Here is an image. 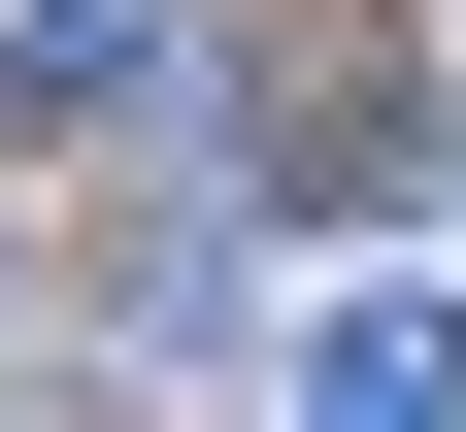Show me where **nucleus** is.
Masks as SVG:
<instances>
[{
  "instance_id": "obj_1",
  "label": "nucleus",
  "mask_w": 466,
  "mask_h": 432,
  "mask_svg": "<svg viewBox=\"0 0 466 432\" xmlns=\"http://www.w3.org/2000/svg\"><path fill=\"white\" fill-rule=\"evenodd\" d=\"M200 67H233L200 0H34V34H0V134H167Z\"/></svg>"
},
{
  "instance_id": "obj_2",
  "label": "nucleus",
  "mask_w": 466,
  "mask_h": 432,
  "mask_svg": "<svg viewBox=\"0 0 466 432\" xmlns=\"http://www.w3.org/2000/svg\"><path fill=\"white\" fill-rule=\"evenodd\" d=\"M300 399H333V432H433V399H466V299H333Z\"/></svg>"
}]
</instances>
